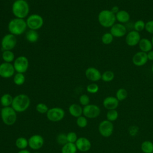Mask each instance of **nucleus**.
Masks as SVG:
<instances>
[{"label":"nucleus","mask_w":153,"mask_h":153,"mask_svg":"<svg viewBox=\"0 0 153 153\" xmlns=\"http://www.w3.org/2000/svg\"><path fill=\"white\" fill-rule=\"evenodd\" d=\"M114 126L113 123L107 120L101 121L98 127L99 133L103 137H108L112 135L114 131Z\"/></svg>","instance_id":"9"},{"label":"nucleus","mask_w":153,"mask_h":153,"mask_svg":"<svg viewBox=\"0 0 153 153\" xmlns=\"http://www.w3.org/2000/svg\"><path fill=\"white\" fill-rule=\"evenodd\" d=\"M101 40L103 44L105 45H108L112 43L114 40V36L110 32H107L104 33L101 38Z\"/></svg>","instance_id":"33"},{"label":"nucleus","mask_w":153,"mask_h":153,"mask_svg":"<svg viewBox=\"0 0 153 153\" xmlns=\"http://www.w3.org/2000/svg\"><path fill=\"white\" fill-rule=\"evenodd\" d=\"M30 8L26 0H16L12 4L11 11L16 18L25 19L27 17Z\"/></svg>","instance_id":"1"},{"label":"nucleus","mask_w":153,"mask_h":153,"mask_svg":"<svg viewBox=\"0 0 153 153\" xmlns=\"http://www.w3.org/2000/svg\"><path fill=\"white\" fill-rule=\"evenodd\" d=\"M77 151L75 143L68 142L62 148V153H76Z\"/></svg>","instance_id":"26"},{"label":"nucleus","mask_w":153,"mask_h":153,"mask_svg":"<svg viewBox=\"0 0 153 153\" xmlns=\"http://www.w3.org/2000/svg\"><path fill=\"white\" fill-rule=\"evenodd\" d=\"M15 69L13 64L3 62L0 64V76L4 78H9L15 74Z\"/></svg>","instance_id":"12"},{"label":"nucleus","mask_w":153,"mask_h":153,"mask_svg":"<svg viewBox=\"0 0 153 153\" xmlns=\"http://www.w3.org/2000/svg\"><path fill=\"white\" fill-rule=\"evenodd\" d=\"M133 28L134 30L139 32L142 31L145 28V22L142 20H138L135 22V23L133 25Z\"/></svg>","instance_id":"34"},{"label":"nucleus","mask_w":153,"mask_h":153,"mask_svg":"<svg viewBox=\"0 0 153 153\" xmlns=\"http://www.w3.org/2000/svg\"><path fill=\"white\" fill-rule=\"evenodd\" d=\"M26 20L23 19L14 18L11 19L8 24V29L10 33L18 36L25 32L27 28Z\"/></svg>","instance_id":"2"},{"label":"nucleus","mask_w":153,"mask_h":153,"mask_svg":"<svg viewBox=\"0 0 153 153\" xmlns=\"http://www.w3.org/2000/svg\"><path fill=\"white\" fill-rule=\"evenodd\" d=\"M67 136V140L68 142H70V143H75L76 140L78 139L77 137V135L75 132L71 131L68 133L66 134Z\"/></svg>","instance_id":"39"},{"label":"nucleus","mask_w":153,"mask_h":153,"mask_svg":"<svg viewBox=\"0 0 153 153\" xmlns=\"http://www.w3.org/2000/svg\"><path fill=\"white\" fill-rule=\"evenodd\" d=\"M47 114V118L53 122H57L61 121L65 117L64 110L59 107L52 108L48 109Z\"/></svg>","instance_id":"10"},{"label":"nucleus","mask_w":153,"mask_h":153,"mask_svg":"<svg viewBox=\"0 0 153 153\" xmlns=\"http://www.w3.org/2000/svg\"><path fill=\"white\" fill-rule=\"evenodd\" d=\"M82 109V114L84 115V117L88 118H96L100 114V108L96 105L88 104L85 106Z\"/></svg>","instance_id":"11"},{"label":"nucleus","mask_w":153,"mask_h":153,"mask_svg":"<svg viewBox=\"0 0 153 153\" xmlns=\"http://www.w3.org/2000/svg\"><path fill=\"white\" fill-rule=\"evenodd\" d=\"M152 153H153V152H152Z\"/></svg>","instance_id":"48"},{"label":"nucleus","mask_w":153,"mask_h":153,"mask_svg":"<svg viewBox=\"0 0 153 153\" xmlns=\"http://www.w3.org/2000/svg\"><path fill=\"white\" fill-rule=\"evenodd\" d=\"M77 149L81 152H86L90 150L91 145L90 141L86 137H81L78 138L75 142Z\"/></svg>","instance_id":"18"},{"label":"nucleus","mask_w":153,"mask_h":153,"mask_svg":"<svg viewBox=\"0 0 153 153\" xmlns=\"http://www.w3.org/2000/svg\"><path fill=\"white\" fill-rule=\"evenodd\" d=\"M118 118V112L116 109L108 110L106 113V119L111 122L116 121Z\"/></svg>","instance_id":"32"},{"label":"nucleus","mask_w":153,"mask_h":153,"mask_svg":"<svg viewBox=\"0 0 153 153\" xmlns=\"http://www.w3.org/2000/svg\"><path fill=\"white\" fill-rule=\"evenodd\" d=\"M140 35L139 32L133 30L130 31L126 36V42L130 47L137 45L140 40Z\"/></svg>","instance_id":"13"},{"label":"nucleus","mask_w":153,"mask_h":153,"mask_svg":"<svg viewBox=\"0 0 153 153\" xmlns=\"http://www.w3.org/2000/svg\"><path fill=\"white\" fill-rule=\"evenodd\" d=\"M17 44L16 36L9 33L5 35L1 39V45L2 50H12Z\"/></svg>","instance_id":"7"},{"label":"nucleus","mask_w":153,"mask_h":153,"mask_svg":"<svg viewBox=\"0 0 153 153\" xmlns=\"http://www.w3.org/2000/svg\"><path fill=\"white\" fill-rule=\"evenodd\" d=\"M26 39L29 42H36L39 39V34L36 30L29 29L26 33Z\"/></svg>","instance_id":"23"},{"label":"nucleus","mask_w":153,"mask_h":153,"mask_svg":"<svg viewBox=\"0 0 153 153\" xmlns=\"http://www.w3.org/2000/svg\"><path fill=\"white\" fill-rule=\"evenodd\" d=\"M48 108L47 106L43 103H39L36 106V110L40 114H45L47 113L48 111Z\"/></svg>","instance_id":"37"},{"label":"nucleus","mask_w":153,"mask_h":153,"mask_svg":"<svg viewBox=\"0 0 153 153\" xmlns=\"http://www.w3.org/2000/svg\"><path fill=\"white\" fill-rule=\"evenodd\" d=\"M16 112L11 106L4 107L1 111V117L3 123L7 126L14 124L17 120Z\"/></svg>","instance_id":"5"},{"label":"nucleus","mask_w":153,"mask_h":153,"mask_svg":"<svg viewBox=\"0 0 153 153\" xmlns=\"http://www.w3.org/2000/svg\"><path fill=\"white\" fill-rule=\"evenodd\" d=\"M119 100L114 96H108L103 101V105L108 110L116 109L118 106Z\"/></svg>","instance_id":"19"},{"label":"nucleus","mask_w":153,"mask_h":153,"mask_svg":"<svg viewBox=\"0 0 153 153\" xmlns=\"http://www.w3.org/2000/svg\"><path fill=\"white\" fill-rule=\"evenodd\" d=\"M25 76L22 73L16 72L13 76V82L17 85H22L25 82Z\"/></svg>","instance_id":"28"},{"label":"nucleus","mask_w":153,"mask_h":153,"mask_svg":"<svg viewBox=\"0 0 153 153\" xmlns=\"http://www.w3.org/2000/svg\"><path fill=\"white\" fill-rule=\"evenodd\" d=\"M85 75L88 80L93 82L99 81L102 77V74L100 72L97 68L94 67L88 68L85 70Z\"/></svg>","instance_id":"17"},{"label":"nucleus","mask_w":153,"mask_h":153,"mask_svg":"<svg viewBox=\"0 0 153 153\" xmlns=\"http://www.w3.org/2000/svg\"><path fill=\"white\" fill-rule=\"evenodd\" d=\"M30 100L28 96L25 94H20L13 97L11 107L17 112L25 111L29 106Z\"/></svg>","instance_id":"3"},{"label":"nucleus","mask_w":153,"mask_h":153,"mask_svg":"<svg viewBox=\"0 0 153 153\" xmlns=\"http://www.w3.org/2000/svg\"><path fill=\"white\" fill-rule=\"evenodd\" d=\"M44 144L43 137L39 134L32 136L28 140V145L30 148L34 150L39 149Z\"/></svg>","instance_id":"16"},{"label":"nucleus","mask_w":153,"mask_h":153,"mask_svg":"<svg viewBox=\"0 0 153 153\" xmlns=\"http://www.w3.org/2000/svg\"><path fill=\"white\" fill-rule=\"evenodd\" d=\"M35 153H39V152H35Z\"/></svg>","instance_id":"47"},{"label":"nucleus","mask_w":153,"mask_h":153,"mask_svg":"<svg viewBox=\"0 0 153 153\" xmlns=\"http://www.w3.org/2000/svg\"><path fill=\"white\" fill-rule=\"evenodd\" d=\"M145 29L149 33L153 34V20H149L145 23Z\"/></svg>","instance_id":"41"},{"label":"nucleus","mask_w":153,"mask_h":153,"mask_svg":"<svg viewBox=\"0 0 153 153\" xmlns=\"http://www.w3.org/2000/svg\"><path fill=\"white\" fill-rule=\"evenodd\" d=\"M116 21L115 14L111 10H103L98 14V22L104 27H111Z\"/></svg>","instance_id":"4"},{"label":"nucleus","mask_w":153,"mask_h":153,"mask_svg":"<svg viewBox=\"0 0 153 153\" xmlns=\"http://www.w3.org/2000/svg\"><path fill=\"white\" fill-rule=\"evenodd\" d=\"M111 11L114 14H117V13L120 11V9H119V8H118V6L115 5V6L112 7V8H111Z\"/></svg>","instance_id":"43"},{"label":"nucleus","mask_w":153,"mask_h":153,"mask_svg":"<svg viewBox=\"0 0 153 153\" xmlns=\"http://www.w3.org/2000/svg\"><path fill=\"white\" fill-rule=\"evenodd\" d=\"M86 90L87 92L91 94H94L99 91V86L96 83H91L87 86Z\"/></svg>","instance_id":"36"},{"label":"nucleus","mask_w":153,"mask_h":153,"mask_svg":"<svg viewBox=\"0 0 153 153\" xmlns=\"http://www.w3.org/2000/svg\"><path fill=\"white\" fill-rule=\"evenodd\" d=\"M126 27L121 23H115L110 29V33L114 37L121 38L127 33Z\"/></svg>","instance_id":"14"},{"label":"nucleus","mask_w":153,"mask_h":153,"mask_svg":"<svg viewBox=\"0 0 153 153\" xmlns=\"http://www.w3.org/2000/svg\"><path fill=\"white\" fill-rule=\"evenodd\" d=\"M79 103H81V105L85 106L89 104L90 98H89L88 96L84 94H82L80 96V97L79 98Z\"/></svg>","instance_id":"40"},{"label":"nucleus","mask_w":153,"mask_h":153,"mask_svg":"<svg viewBox=\"0 0 153 153\" xmlns=\"http://www.w3.org/2000/svg\"><path fill=\"white\" fill-rule=\"evenodd\" d=\"M116 20L120 22V23L123 24L129 22L130 19V16L129 13L126 10H120L116 14Z\"/></svg>","instance_id":"21"},{"label":"nucleus","mask_w":153,"mask_h":153,"mask_svg":"<svg viewBox=\"0 0 153 153\" xmlns=\"http://www.w3.org/2000/svg\"><path fill=\"white\" fill-rule=\"evenodd\" d=\"M147 53L143 51H138L132 57V62L136 66H142L148 62Z\"/></svg>","instance_id":"15"},{"label":"nucleus","mask_w":153,"mask_h":153,"mask_svg":"<svg viewBox=\"0 0 153 153\" xmlns=\"http://www.w3.org/2000/svg\"><path fill=\"white\" fill-rule=\"evenodd\" d=\"M151 42H152V47H153V36L152 37V39H151Z\"/></svg>","instance_id":"45"},{"label":"nucleus","mask_w":153,"mask_h":153,"mask_svg":"<svg viewBox=\"0 0 153 153\" xmlns=\"http://www.w3.org/2000/svg\"><path fill=\"white\" fill-rule=\"evenodd\" d=\"M2 59L4 62L11 63L15 60V56L11 50H4L2 53Z\"/></svg>","instance_id":"24"},{"label":"nucleus","mask_w":153,"mask_h":153,"mask_svg":"<svg viewBox=\"0 0 153 153\" xmlns=\"http://www.w3.org/2000/svg\"><path fill=\"white\" fill-rule=\"evenodd\" d=\"M16 146L20 149H25L28 145V140L23 137H20L16 141Z\"/></svg>","instance_id":"29"},{"label":"nucleus","mask_w":153,"mask_h":153,"mask_svg":"<svg viewBox=\"0 0 153 153\" xmlns=\"http://www.w3.org/2000/svg\"><path fill=\"white\" fill-rule=\"evenodd\" d=\"M147 57L148 60L153 61V50H151L147 53Z\"/></svg>","instance_id":"42"},{"label":"nucleus","mask_w":153,"mask_h":153,"mask_svg":"<svg viewBox=\"0 0 153 153\" xmlns=\"http://www.w3.org/2000/svg\"><path fill=\"white\" fill-rule=\"evenodd\" d=\"M88 124V121L85 117L80 116L76 119V124L78 127L81 128H84L87 126Z\"/></svg>","instance_id":"35"},{"label":"nucleus","mask_w":153,"mask_h":153,"mask_svg":"<svg viewBox=\"0 0 153 153\" xmlns=\"http://www.w3.org/2000/svg\"><path fill=\"white\" fill-rule=\"evenodd\" d=\"M57 142L59 144L62 145H65L66 143H68V140H67V136L66 134H65L64 133H60L57 136Z\"/></svg>","instance_id":"38"},{"label":"nucleus","mask_w":153,"mask_h":153,"mask_svg":"<svg viewBox=\"0 0 153 153\" xmlns=\"http://www.w3.org/2000/svg\"><path fill=\"white\" fill-rule=\"evenodd\" d=\"M138 44L140 51L146 53L152 50V48L153 47L151 41L145 38L140 39Z\"/></svg>","instance_id":"20"},{"label":"nucleus","mask_w":153,"mask_h":153,"mask_svg":"<svg viewBox=\"0 0 153 153\" xmlns=\"http://www.w3.org/2000/svg\"><path fill=\"white\" fill-rule=\"evenodd\" d=\"M17 153H30V152L27 149H22L20 151H19Z\"/></svg>","instance_id":"44"},{"label":"nucleus","mask_w":153,"mask_h":153,"mask_svg":"<svg viewBox=\"0 0 153 153\" xmlns=\"http://www.w3.org/2000/svg\"><path fill=\"white\" fill-rule=\"evenodd\" d=\"M13 100V97L9 93L4 94L1 97V99H0L1 104L4 107H8V106H10V105H11Z\"/></svg>","instance_id":"25"},{"label":"nucleus","mask_w":153,"mask_h":153,"mask_svg":"<svg viewBox=\"0 0 153 153\" xmlns=\"http://www.w3.org/2000/svg\"><path fill=\"white\" fill-rule=\"evenodd\" d=\"M115 77L114 73L111 71H106L102 74L101 79L105 82L112 81Z\"/></svg>","instance_id":"31"},{"label":"nucleus","mask_w":153,"mask_h":153,"mask_svg":"<svg viewBox=\"0 0 153 153\" xmlns=\"http://www.w3.org/2000/svg\"><path fill=\"white\" fill-rule=\"evenodd\" d=\"M27 27L31 30H36L42 27L44 25L42 17L37 14H32L27 16L26 20Z\"/></svg>","instance_id":"6"},{"label":"nucleus","mask_w":153,"mask_h":153,"mask_svg":"<svg viewBox=\"0 0 153 153\" xmlns=\"http://www.w3.org/2000/svg\"><path fill=\"white\" fill-rule=\"evenodd\" d=\"M83 109L81 106L76 103H73L69 107V112L70 114L74 117H79L82 114Z\"/></svg>","instance_id":"22"},{"label":"nucleus","mask_w":153,"mask_h":153,"mask_svg":"<svg viewBox=\"0 0 153 153\" xmlns=\"http://www.w3.org/2000/svg\"><path fill=\"white\" fill-rule=\"evenodd\" d=\"M141 149L144 153H152L153 152V142L145 140L141 144Z\"/></svg>","instance_id":"27"},{"label":"nucleus","mask_w":153,"mask_h":153,"mask_svg":"<svg viewBox=\"0 0 153 153\" xmlns=\"http://www.w3.org/2000/svg\"><path fill=\"white\" fill-rule=\"evenodd\" d=\"M13 66L15 71L18 73H25L29 68V60L24 56H20L15 59Z\"/></svg>","instance_id":"8"},{"label":"nucleus","mask_w":153,"mask_h":153,"mask_svg":"<svg viewBox=\"0 0 153 153\" xmlns=\"http://www.w3.org/2000/svg\"><path fill=\"white\" fill-rule=\"evenodd\" d=\"M128 96L127 91L124 88H119L116 92V98L120 101H123L127 98Z\"/></svg>","instance_id":"30"},{"label":"nucleus","mask_w":153,"mask_h":153,"mask_svg":"<svg viewBox=\"0 0 153 153\" xmlns=\"http://www.w3.org/2000/svg\"><path fill=\"white\" fill-rule=\"evenodd\" d=\"M151 70H152V73H153V64H152V68H151Z\"/></svg>","instance_id":"46"}]
</instances>
